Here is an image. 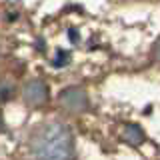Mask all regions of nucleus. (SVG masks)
Wrapping results in <instances>:
<instances>
[{"label": "nucleus", "instance_id": "1", "mask_svg": "<svg viewBox=\"0 0 160 160\" xmlns=\"http://www.w3.org/2000/svg\"><path fill=\"white\" fill-rule=\"evenodd\" d=\"M30 154L34 160H72L74 136L66 124L46 122L30 136Z\"/></svg>", "mask_w": 160, "mask_h": 160}, {"label": "nucleus", "instance_id": "2", "mask_svg": "<svg viewBox=\"0 0 160 160\" xmlns=\"http://www.w3.org/2000/svg\"><path fill=\"white\" fill-rule=\"evenodd\" d=\"M60 104L68 112H84L88 108V96L82 88H66L60 94Z\"/></svg>", "mask_w": 160, "mask_h": 160}, {"label": "nucleus", "instance_id": "3", "mask_svg": "<svg viewBox=\"0 0 160 160\" xmlns=\"http://www.w3.org/2000/svg\"><path fill=\"white\" fill-rule=\"evenodd\" d=\"M48 100V88L42 80H30L24 86V102L28 106H42Z\"/></svg>", "mask_w": 160, "mask_h": 160}, {"label": "nucleus", "instance_id": "4", "mask_svg": "<svg viewBox=\"0 0 160 160\" xmlns=\"http://www.w3.org/2000/svg\"><path fill=\"white\" fill-rule=\"evenodd\" d=\"M122 138L126 140L128 144H132V146H138V144L144 140V132H142L140 126H136V124H126V126L122 128Z\"/></svg>", "mask_w": 160, "mask_h": 160}, {"label": "nucleus", "instance_id": "5", "mask_svg": "<svg viewBox=\"0 0 160 160\" xmlns=\"http://www.w3.org/2000/svg\"><path fill=\"white\" fill-rule=\"evenodd\" d=\"M10 94H12V86H10L8 82H0V102L8 100Z\"/></svg>", "mask_w": 160, "mask_h": 160}, {"label": "nucleus", "instance_id": "6", "mask_svg": "<svg viewBox=\"0 0 160 160\" xmlns=\"http://www.w3.org/2000/svg\"><path fill=\"white\" fill-rule=\"evenodd\" d=\"M152 56H154L156 62H160V38L154 42V46H152Z\"/></svg>", "mask_w": 160, "mask_h": 160}, {"label": "nucleus", "instance_id": "7", "mask_svg": "<svg viewBox=\"0 0 160 160\" xmlns=\"http://www.w3.org/2000/svg\"><path fill=\"white\" fill-rule=\"evenodd\" d=\"M4 128V120H2V114H0V130Z\"/></svg>", "mask_w": 160, "mask_h": 160}]
</instances>
